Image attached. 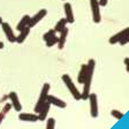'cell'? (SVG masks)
<instances>
[{"instance_id":"obj_17","label":"cell","mask_w":129,"mask_h":129,"mask_svg":"<svg viewBox=\"0 0 129 129\" xmlns=\"http://www.w3.org/2000/svg\"><path fill=\"white\" fill-rule=\"evenodd\" d=\"M29 20H30V16L29 15H24L23 17L20 20L19 23H17V25H16V29L19 30V31H21L23 28H25L28 25V23H29Z\"/></svg>"},{"instance_id":"obj_23","label":"cell","mask_w":129,"mask_h":129,"mask_svg":"<svg viewBox=\"0 0 129 129\" xmlns=\"http://www.w3.org/2000/svg\"><path fill=\"white\" fill-rule=\"evenodd\" d=\"M55 127V120L53 118L47 119V122H46V128L47 129H53Z\"/></svg>"},{"instance_id":"obj_1","label":"cell","mask_w":129,"mask_h":129,"mask_svg":"<svg viewBox=\"0 0 129 129\" xmlns=\"http://www.w3.org/2000/svg\"><path fill=\"white\" fill-rule=\"evenodd\" d=\"M94 64H96V61L93 59H90L86 63L88 66V72H86V76L85 80H84L83 84V92L81 93V99H88L89 93H90V89H91V83H92V78H93V72H94Z\"/></svg>"},{"instance_id":"obj_2","label":"cell","mask_w":129,"mask_h":129,"mask_svg":"<svg viewBox=\"0 0 129 129\" xmlns=\"http://www.w3.org/2000/svg\"><path fill=\"white\" fill-rule=\"evenodd\" d=\"M61 78H62V81H63V83L66 84V86L68 88V90L70 91L72 96L74 97L76 100H80V99H81V93H80V91H78V89L75 86L74 82L72 81L70 76L67 75V74H64V75H62Z\"/></svg>"},{"instance_id":"obj_10","label":"cell","mask_w":129,"mask_h":129,"mask_svg":"<svg viewBox=\"0 0 129 129\" xmlns=\"http://www.w3.org/2000/svg\"><path fill=\"white\" fill-rule=\"evenodd\" d=\"M63 9H64V14H66V20L67 23H74V13H73V7L69 3H64L63 5Z\"/></svg>"},{"instance_id":"obj_24","label":"cell","mask_w":129,"mask_h":129,"mask_svg":"<svg viewBox=\"0 0 129 129\" xmlns=\"http://www.w3.org/2000/svg\"><path fill=\"white\" fill-rule=\"evenodd\" d=\"M128 42H129V35H126L123 38H122V39L120 40V42H119V44L123 46V45H126V44L128 43Z\"/></svg>"},{"instance_id":"obj_14","label":"cell","mask_w":129,"mask_h":129,"mask_svg":"<svg viewBox=\"0 0 129 129\" xmlns=\"http://www.w3.org/2000/svg\"><path fill=\"white\" fill-rule=\"evenodd\" d=\"M19 119L21 121H25V122H36V121H39L37 114H30V113H21L19 115Z\"/></svg>"},{"instance_id":"obj_22","label":"cell","mask_w":129,"mask_h":129,"mask_svg":"<svg viewBox=\"0 0 129 129\" xmlns=\"http://www.w3.org/2000/svg\"><path fill=\"white\" fill-rule=\"evenodd\" d=\"M55 34H56V32L54 31L53 29H52V30H48L47 32H45V34H44V36H43V39L46 42V40H47V39H50V38H51V37H53V36H55Z\"/></svg>"},{"instance_id":"obj_4","label":"cell","mask_w":129,"mask_h":129,"mask_svg":"<svg viewBox=\"0 0 129 129\" xmlns=\"http://www.w3.org/2000/svg\"><path fill=\"white\" fill-rule=\"evenodd\" d=\"M90 7H91V12H92V20L94 23H99L102 21V15H100V11H99V3L98 0H90Z\"/></svg>"},{"instance_id":"obj_20","label":"cell","mask_w":129,"mask_h":129,"mask_svg":"<svg viewBox=\"0 0 129 129\" xmlns=\"http://www.w3.org/2000/svg\"><path fill=\"white\" fill-rule=\"evenodd\" d=\"M45 43H46V46H47V47H52V46H54L56 43H58V37H56V35L53 36V37H51L50 39H47Z\"/></svg>"},{"instance_id":"obj_15","label":"cell","mask_w":129,"mask_h":129,"mask_svg":"<svg viewBox=\"0 0 129 129\" xmlns=\"http://www.w3.org/2000/svg\"><path fill=\"white\" fill-rule=\"evenodd\" d=\"M20 34H19V36L16 37V39H15V42L16 43H19V44H21V43H23L24 40H25V38L29 36V34H30V28L28 27H25V28H23V29L21 30V31H19Z\"/></svg>"},{"instance_id":"obj_3","label":"cell","mask_w":129,"mask_h":129,"mask_svg":"<svg viewBox=\"0 0 129 129\" xmlns=\"http://www.w3.org/2000/svg\"><path fill=\"white\" fill-rule=\"evenodd\" d=\"M48 91H50V84L48 83H45L43 85V89H42V92H40V96L38 98V102L35 106V112L38 113L39 110L44 106L46 102H47V94H48Z\"/></svg>"},{"instance_id":"obj_28","label":"cell","mask_w":129,"mask_h":129,"mask_svg":"<svg viewBox=\"0 0 129 129\" xmlns=\"http://www.w3.org/2000/svg\"><path fill=\"white\" fill-rule=\"evenodd\" d=\"M3 23V19H1V16H0V24Z\"/></svg>"},{"instance_id":"obj_5","label":"cell","mask_w":129,"mask_h":129,"mask_svg":"<svg viewBox=\"0 0 129 129\" xmlns=\"http://www.w3.org/2000/svg\"><path fill=\"white\" fill-rule=\"evenodd\" d=\"M89 102H90V114L92 118L98 116V100H97L96 93H89L88 97Z\"/></svg>"},{"instance_id":"obj_9","label":"cell","mask_w":129,"mask_h":129,"mask_svg":"<svg viewBox=\"0 0 129 129\" xmlns=\"http://www.w3.org/2000/svg\"><path fill=\"white\" fill-rule=\"evenodd\" d=\"M128 34H129V28H124L123 30H121V31H119L118 34L113 35L112 37L108 39V42H110V44H116V43H119L126 35H128Z\"/></svg>"},{"instance_id":"obj_18","label":"cell","mask_w":129,"mask_h":129,"mask_svg":"<svg viewBox=\"0 0 129 129\" xmlns=\"http://www.w3.org/2000/svg\"><path fill=\"white\" fill-rule=\"evenodd\" d=\"M66 24H67V20L66 19H61V20H59V22L55 24V27H54V31L55 32H60L62 29H63L64 27H66Z\"/></svg>"},{"instance_id":"obj_13","label":"cell","mask_w":129,"mask_h":129,"mask_svg":"<svg viewBox=\"0 0 129 129\" xmlns=\"http://www.w3.org/2000/svg\"><path fill=\"white\" fill-rule=\"evenodd\" d=\"M47 102L51 105L56 106V107H60V108L66 107V103H64L63 100L59 99V98H56L55 96H52V94H47Z\"/></svg>"},{"instance_id":"obj_7","label":"cell","mask_w":129,"mask_h":129,"mask_svg":"<svg viewBox=\"0 0 129 129\" xmlns=\"http://www.w3.org/2000/svg\"><path fill=\"white\" fill-rule=\"evenodd\" d=\"M7 96H8V99L11 100V104H12V106L14 107V110H15L16 112H21L22 111V105H21V103H20V99H19V97H17V93L14 92V91H12V92H9Z\"/></svg>"},{"instance_id":"obj_12","label":"cell","mask_w":129,"mask_h":129,"mask_svg":"<svg viewBox=\"0 0 129 129\" xmlns=\"http://www.w3.org/2000/svg\"><path fill=\"white\" fill-rule=\"evenodd\" d=\"M50 107H51V104H50L48 102H46L45 104H44L43 107L39 110V112L37 113L38 120H39V121L46 120V118H47V114H48V112H50Z\"/></svg>"},{"instance_id":"obj_19","label":"cell","mask_w":129,"mask_h":129,"mask_svg":"<svg viewBox=\"0 0 129 129\" xmlns=\"http://www.w3.org/2000/svg\"><path fill=\"white\" fill-rule=\"evenodd\" d=\"M11 107H12V104H11V103H7V104L5 105V107L3 108V111L0 112V123H1V122H3V120L5 119L6 114H7V113L9 112Z\"/></svg>"},{"instance_id":"obj_11","label":"cell","mask_w":129,"mask_h":129,"mask_svg":"<svg viewBox=\"0 0 129 129\" xmlns=\"http://www.w3.org/2000/svg\"><path fill=\"white\" fill-rule=\"evenodd\" d=\"M67 36H68V28L64 27L63 29L60 31V36L58 37V47H59V50H62L64 46V44H66V39H67Z\"/></svg>"},{"instance_id":"obj_16","label":"cell","mask_w":129,"mask_h":129,"mask_svg":"<svg viewBox=\"0 0 129 129\" xmlns=\"http://www.w3.org/2000/svg\"><path fill=\"white\" fill-rule=\"evenodd\" d=\"M86 72H88V66H86V63L82 64V66H81V69H80V73H78V76H77L78 83H83L84 82L85 76H86Z\"/></svg>"},{"instance_id":"obj_8","label":"cell","mask_w":129,"mask_h":129,"mask_svg":"<svg viewBox=\"0 0 129 129\" xmlns=\"http://www.w3.org/2000/svg\"><path fill=\"white\" fill-rule=\"evenodd\" d=\"M1 28H3L4 32H5L6 38H7L11 43H14L15 39H16V36L14 35V31H13V29L11 28L9 23H7V22H3V23H1Z\"/></svg>"},{"instance_id":"obj_21","label":"cell","mask_w":129,"mask_h":129,"mask_svg":"<svg viewBox=\"0 0 129 129\" xmlns=\"http://www.w3.org/2000/svg\"><path fill=\"white\" fill-rule=\"evenodd\" d=\"M111 115L114 116V118L118 119V120H120V119L123 118V113H121L120 111H118V110H112L111 111Z\"/></svg>"},{"instance_id":"obj_27","label":"cell","mask_w":129,"mask_h":129,"mask_svg":"<svg viewBox=\"0 0 129 129\" xmlns=\"http://www.w3.org/2000/svg\"><path fill=\"white\" fill-rule=\"evenodd\" d=\"M4 46H5V45H4V43H3V42H0V50H1V48H4Z\"/></svg>"},{"instance_id":"obj_26","label":"cell","mask_w":129,"mask_h":129,"mask_svg":"<svg viewBox=\"0 0 129 129\" xmlns=\"http://www.w3.org/2000/svg\"><path fill=\"white\" fill-rule=\"evenodd\" d=\"M128 62H129V59H128V58H126V59H124V66H126V70H127V72L129 70V64H128Z\"/></svg>"},{"instance_id":"obj_25","label":"cell","mask_w":129,"mask_h":129,"mask_svg":"<svg viewBox=\"0 0 129 129\" xmlns=\"http://www.w3.org/2000/svg\"><path fill=\"white\" fill-rule=\"evenodd\" d=\"M107 1H108V0H98V3H99V6H103V7L107 5Z\"/></svg>"},{"instance_id":"obj_6","label":"cell","mask_w":129,"mask_h":129,"mask_svg":"<svg viewBox=\"0 0 129 129\" xmlns=\"http://www.w3.org/2000/svg\"><path fill=\"white\" fill-rule=\"evenodd\" d=\"M46 14H47V11H46V9H40V11H38V13H36L32 17H30L29 23H28V27L32 28L34 25H36L38 22H40L44 17H45Z\"/></svg>"}]
</instances>
